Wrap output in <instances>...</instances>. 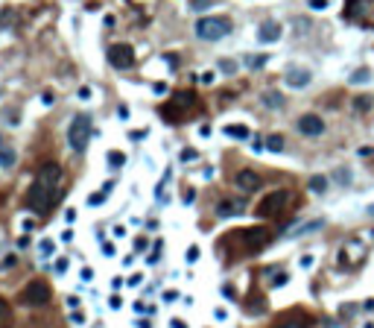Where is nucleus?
<instances>
[{
  "mask_svg": "<svg viewBox=\"0 0 374 328\" xmlns=\"http://www.w3.org/2000/svg\"><path fill=\"white\" fill-rule=\"evenodd\" d=\"M193 108H196V97H193L190 91H178L170 103L161 105V117L167 120V123H173L175 126V123H181V120L187 117V112H193Z\"/></svg>",
  "mask_w": 374,
  "mask_h": 328,
  "instance_id": "nucleus-1",
  "label": "nucleus"
},
{
  "mask_svg": "<svg viewBox=\"0 0 374 328\" xmlns=\"http://www.w3.org/2000/svg\"><path fill=\"white\" fill-rule=\"evenodd\" d=\"M225 240H231V243L240 246V252H257V249H263L269 243V232L263 226H252V229H243V232H234L228 234Z\"/></svg>",
  "mask_w": 374,
  "mask_h": 328,
  "instance_id": "nucleus-2",
  "label": "nucleus"
},
{
  "mask_svg": "<svg viewBox=\"0 0 374 328\" xmlns=\"http://www.w3.org/2000/svg\"><path fill=\"white\" fill-rule=\"evenodd\" d=\"M58 199H61V194H58L56 187H47V185H41V182H35V185L29 187V194H26V208L38 211V214H47Z\"/></svg>",
  "mask_w": 374,
  "mask_h": 328,
  "instance_id": "nucleus-3",
  "label": "nucleus"
},
{
  "mask_svg": "<svg viewBox=\"0 0 374 328\" xmlns=\"http://www.w3.org/2000/svg\"><path fill=\"white\" fill-rule=\"evenodd\" d=\"M231 33V21L222 15H210V18H199L196 21V35L202 41H220Z\"/></svg>",
  "mask_w": 374,
  "mask_h": 328,
  "instance_id": "nucleus-4",
  "label": "nucleus"
},
{
  "mask_svg": "<svg viewBox=\"0 0 374 328\" xmlns=\"http://www.w3.org/2000/svg\"><path fill=\"white\" fill-rule=\"evenodd\" d=\"M94 135V126H91V117L88 115H76L73 117V123L68 129V144L73 152H85L88 150V141Z\"/></svg>",
  "mask_w": 374,
  "mask_h": 328,
  "instance_id": "nucleus-5",
  "label": "nucleus"
},
{
  "mask_svg": "<svg viewBox=\"0 0 374 328\" xmlns=\"http://www.w3.org/2000/svg\"><path fill=\"white\" fill-rule=\"evenodd\" d=\"M290 199H292V194L290 190H272V194H266V197L257 202V217H278L280 211L290 205Z\"/></svg>",
  "mask_w": 374,
  "mask_h": 328,
  "instance_id": "nucleus-6",
  "label": "nucleus"
},
{
  "mask_svg": "<svg viewBox=\"0 0 374 328\" xmlns=\"http://www.w3.org/2000/svg\"><path fill=\"white\" fill-rule=\"evenodd\" d=\"M50 296H53L50 284H47V281H41V279H35V281H29V284H26V290H23V302L38 308V305H47V302H50Z\"/></svg>",
  "mask_w": 374,
  "mask_h": 328,
  "instance_id": "nucleus-7",
  "label": "nucleus"
},
{
  "mask_svg": "<svg viewBox=\"0 0 374 328\" xmlns=\"http://www.w3.org/2000/svg\"><path fill=\"white\" fill-rule=\"evenodd\" d=\"M108 62H111V68L117 70H126L135 65V50L129 44H114V47H108Z\"/></svg>",
  "mask_w": 374,
  "mask_h": 328,
  "instance_id": "nucleus-8",
  "label": "nucleus"
},
{
  "mask_svg": "<svg viewBox=\"0 0 374 328\" xmlns=\"http://www.w3.org/2000/svg\"><path fill=\"white\" fill-rule=\"evenodd\" d=\"M295 126H298V132H301V135L316 138V135H322V132H325V120H322L319 115H301Z\"/></svg>",
  "mask_w": 374,
  "mask_h": 328,
  "instance_id": "nucleus-9",
  "label": "nucleus"
},
{
  "mask_svg": "<svg viewBox=\"0 0 374 328\" xmlns=\"http://www.w3.org/2000/svg\"><path fill=\"white\" fill-rule=\"evenodd\" d=\"M284 79H287V85H290V88H307V85H310V79H313V73H310L307 68H290Z\"/></svg>",
  "mask_w": 374,
  "mask_h": 328,
  "instance_id": "nucleus-10",
  "label": "nucleus"
},
{
  "mask_svg": "<svg viewBox=\"0 0 374 328\" xmlns=\"http://www.w3.org/2000/svg\"><path fill=\"white\" fill-rule=\"evenodd\" d=\"M58 179H61V167H58V164H44V167L38 170V179H35V182H41V185H47V187H56Z\"/></svg>",
  "mask_w": 374,
  "mask_h": 328,
  "instance_id": "nucleus-11",
  "label": "nucleus"
},
{
  "mask_svg": "<svg viewBox=\"0 0 374 328\" xmlns=\"http://www.w3.org/2000/svg\"><path fill=\"white\" fill-rule=\"evenodd\" d=\"M234 182H237V187H243V190H257V187L263 185V179H260L255 170H248V167H245V170H240Z\"/></svg>",
  "mask_w": 374,
  "mask_h": 328,
  "instance_id": "nucleus-12",
  "label": "nucleus"
},
{
  "mask_svg": "<svg viewBox=\"0 0 374 328\" xmlns=\"http://www.w3.org/2000/svg\"><path fill=\"white\" fill-rule=\"evenodd\" d=\"M278 38H280V23H275V21L260 23V30H257V41H260V44H272V41H278Z\"/></svg>",
  "mask_w": 374,
  "mask_h": 328,
  "instance_id": "nucleus-13",
  "label": "nucleus"
},
{
  "mask_svg": "<svg viewBox=\"0 0 374 328\" xmlns=\"http://www.w3.org/2000/svg\"><path fill=\"white\" fill-rule=\"evenodd\" d=\"M310 325H313V319H310L307 314H301V311L284 316V319L278 322V328H310Z\"/></svg>",
  "mask_w": 374,
  "mask_h": 328,
  "instance_id": "nucleus-14",
  "label": "nucleus"
},
{
  "mask_svg": "<svg viewBox=\"0 0 374 328\" xmlns=\"http://www.w3.org/2000/svg\"><path fill=\"white\" fill-rule=\"evenodd\" d=\"M245 208V199H225V202H220V208H216V214L220 217H234V214H240V211Z\"/></svg>",
  "mask_w": 374,
  "mask_h": 328,
  "instance_id": "nucleus-15",
  "label": "nucleus"
},
{
  "mask_svg": "<svg viewBox=\"0 0 374 328\" xmlns=\"http://www.w3.org/2000/svg\"><path fill=\"white\" fill-rule=\"evenodd\" d=\"M15 161H18V152L6 144H0V167H15Z\"/></svg>",
  "mask_w": 374,
  "mask_h": 328,
  "instance_id": "nucleus-16",
  "label": "nucleus"
},
{
  "mask_svg": "<svg viewBox=\"0 0 374 328\" xmlns=\"http://www.w3.org/2000/svg\"><path fill=\"white\" fill-rule=\"evenodd\" d=\"M325 226V220H313V223H304V226H298V229H292L290 237H298V234H307V232H316V229H322Z\"/></svg>",
  "mask_w": 374,
  "mask_h": 328,
  "instance_id": "nucleus-17",
  "label": "nucleus"
},
{
  "mask_svg": "<svg viewBox=\"0 0 374 328\" xmlns=\"http://www.w3.org/2000/svg\"><path fill=\"white\" fill-rule=\"evenodd\" d=\"M263 105H266V108H280V105H284V97H280L278 91H266L263 94Z\"/></svg>",
  "mask_w": 374,
  "mask_h": 328,
  "instance_id": "nucleus-18",
  "label": "nucleus"
},
{
  "mask_svg": "<svg viewBox=\"0 0 374 328\" xmlns=\"http://www.w3.org/2000/svg\"><path fill=\"white\" fill-rule=\"evenodd\" d=\"M225 135H228V138H237V141H245L248 138V129L245 126H225Z\"/></svg>",
  "mask_w": 374,
  "mask_h": 328,
  "instance_id": "nucleus-19",
  "label": "nucleus"
},
{
  "mask_svg": "<svg viewBox=\"0 0 374 328\" xmlns=\"http://www.w3.org/2000/svg\"><path fill=\"white\" fill-rule=\"evenodd\" d=\"M371 100H374V97H368V94L354 97V108H357V112H368V108H371Z\"/></svg>",
  "mask_w": 374,
  "mask_h": 328,
  "instance_id": "nucleus-20",
  "label": "nucleus"
},
{
  "mask_svg": "<svg viewBox=\"0 0 374 328\" xmlns=\"http://www.w3.org/2000/svg\"><path fill=\"white\" fill-rule=\"evenodd\" d=\"M266 150H272V152L284 150V135H269V138H266Z\"/></svg>",
  "mask_w": 374,
  "mask_h": 328,
  "instance_id": "nucleus-21",
  "label": "nucleus"
},
{
  "mask_svg": "<svg viewBox=\"0 0 374 328\" xmlns=\"http://www.w3.org/2000/svg\"><path fill=\"white\" fill-rule=\"evenodd\" d=\"M325 187H327V179H325V176H313V179H310V190H316V194H325Z\"/></svg>",
  "mask_w": 374,
  "mask_h": 328,
  "instance_id": "nucleus-22",
  "label": "nucleus"
},
{
  "mask_svg": "<svg viewBox=\"0 0 374 328\" xmlns=\"http://www.w3.org/2000/svg\"><path fill=\"white\" fill-rule=\"evenodd\" d=\"M105 197H108V187H103V190H100V194H91V197H88V205H103L105 202Z\"/></svg>",
  "mask_w": 374,
  "mask_h": 328,
  "instance_id": "nucleus-23",
  "label": "nucleus"
},
{
  "mask_svg": "<svg viewBox=\"0 0 374 328\" xmlns=\"http://www.w3.org/2000/svg\"><path fill=\"white\" fill-rule=\"evenodd\" d=\"M108 164H111V167H123V164H126V155H123V152H108Z\"/></svg>",
  "mask_w": 374,
  "mask_h": 328,
  "instance_id": "nucleus-24",
  "label": "nucleus"
},
{
  "mask_svg": "<svg viewBox=\"0 0 374 328\" xmlns=\"http://www.w3.org/2000/svg\"><path fill=\"white\" fill-rule=\"evenodd\" d=\"M368 76H371V73H368V68H360V70H354V76H351V82H354V85H360V82H365Z\"/></svg>",
  "mask_w": 374,
  "mask_h": 328,
  "instance_id": "nucleus-25",
  "label": "nucleus"
},
{
  "mask_svg": "<svg viewBox=\"0 0 374 328\" xmlns=\"http://www.w3.org/2000/svg\"><path fill=\"white\" fill-rule=\"evenodd\" d=\"M9 319H12V314H9V305L0 299V325H9Z\"/></svg>",
  "mask_w": 374,
  "mask_h": 328,
  "instance_id": "nucleus-26",
  "label": "nucleus"
},
{
  "mask_svg": "<svg viewBox=\"0 0 374 328\" xmlns=\"http://www.w3.org/2000/svg\"><path fill=\"white\" fill-rule=\"evenodd\" d=\"M208 6H210V0H190V9H208Z\"/></svg>",
  "mask_w": 374,
  "mask_h": 328,
  "instance_id": "nucleus-27",
  "label": "nucleus"
},
{
  "mask_svg": "<svg viewBox=\"0 0 374 328\" xmlns=\"http://www.w3.org/2000/svg\"><path fill=\"white\" fill-rule=\"evenodd\" d=\"M132 246H135V252H146V246H149V243H146V237H138Z\"/></svg>",
  "mask_w": 374,
  "mask_h": 328,
  "instance_id": "nucleus-28",
  "label": "nucleus"
},
{
  "mask_svg": "<svg viewBox=\"0 0 374 328\" xmlns=\"http://www.w3.org/2000/svg\"><path fill=\"white\" fill-rule=\"evenodd\" d=\"M181 199H184V205H190V202L196 199V190H193V187H187V190H184V197H181Z\"/></svg>",
  "mask_w": 374,
  "mask_h": 328,
  "instance_id": "nucleus-29",
  "label": "nucleus"
},
{
  "mask_svg": "<svg viewBox=\"0 0 374 328\" xmlns=\"http://www.w3.org/2000/svg\"><path fill=\"white\" fill-rule=\"evenodd\" d=\"M220 68L225 70V73H234V70H237V65H234V62H228V59H225V62H220Z\"/></svg>",
  "mask_w": 374,
  "mask_h": 328,
  "instance_id": "nucleus-30",
  "label": "nucleus"
},
{
  "mask_svg": "<svg viewBox=\"0 0 374 328\" xmlns=\"http://www.w3.org/2000/svg\"><path fill=\"white\" fill-rule=\"evenodd\" d=\"M199 258V246H190V249H187V261H190V264H193V261H196Z\"/></svg>",
  "mask_w": 374,
  "mask_h": 328,
  "instance_id": "nucleus-31",
  "label": "nucleus"
},
{
  "mask_svg": "<svg viewBox=\"0 0 374 328\" xmlns=\"http://www.w3.org/2000/svg\"><path fill=\"white\" fill-rule=\"evenodd\" d=\"M263 62H266V56H252V59H248V65H252V68H260Z\"/></svg>",
  "mask_w": 374,
  "mask_h": 328,
  "instance_id": "nucleus-32",
  "label": "nucleus"
},
{
  "mask_svg": "<svg viewBox=\"0 0 374 328\" xmlns=\"http://www.w3.org/2000/svg\"><path fill=\"white\" fill-rule=\"evenodd\" d=\"M196 158V150H181V161H193Z\"/></svg>",
  "mask_w": 374,
  "mask_h": 328,
  "instance_id": "nucleus-33",
  "label": "nucleus"
},
{
  "mask_svg": "<svg viewBox=\"0 0 374 328\" xmlns=\"http://www.w3.org/2000/svg\"><path fill=\"white\" fill-rule=\"evenodd\" d=\"M53 252H56V246L44 240V243H41V255H53Z\"/></svg>",
  "mask_w": 374,
  "mask_h": 328,
  "instance_id": "nucleus-34",
  "label": "nucleus"
},
{
  "mask_svg": "<svg viewBox=\"0 0 374 328\" xmlns=\"http://www.w3.org/2000/svg\"><path fill=\"white\" fill-rule=\"evenodd\" d=\"M287 279H290L287 272H278V276H275V281H272V284H275V287H280V284H287Z\"/></svg>",
  "mask_w": 374,
  "mask_h": 328,
  "instance_id": "nucleus-35",
  "label": "nucleus"
},
{
  "mask_svg": "<svg viewBox=\"0 0 374 328\" xmlns=\"http://www.w3.org/2000/svg\"><path fill=\"white\" fill-rule=\"evenodd\" d=\"M108 305H111V308H114V311H117V308H123V299H120V296H117V293H114V296L108 299Z\"/></svg>",
  "mask_w": 374,
  "mask_h": 328,
  "instance_id": "nucleus-36",
  "label": "nucleus"
},
{
  "mask_svg": "<svg viewBox=\"0 0 374 328\" xmlns=\"http://www.w3.org/2000/svg\"><path fill=\"white\" fill-rule=\"evenodd\" d=\"M222 296H225V299H234V287H231V284H222Z\"/></svg>",
  "mask_w": 374,
  "mask_h": 328,
  "instance_id": "nucleus-37",
  "label": "nucleus"
},
{
  "mask_svg": "<svg viewBox=\"0 0 374 328\" xmlns=\"http://www.w3.org/2000/svg\"><path fill=\"white\" fill-rule=\"evenodd\" d=\"M336 179L342 182V185H348V182H351V173H348V170H342V173H336Z\"/></svg>",
  "mask_w": 374,
  "mask_h": 328,
  "instance_id": "nucleus-38",
  "label": "nucleus"
},
{
  "mask_svg": "<svg viewBox=\"0 0 374 328\" xmlns=\"http://www.w3.org/2000/svg\"><path fill=\"white\" fill-rule=\"evenodd\" d=\"M41 103H44V105H53V91H44V94H41Z\"/></svg>",
  "mask_w": 374,
  "mask_h": 328,
  "instance_id": "nucleus-39",
  "label": "nucleus"
},
{
  "mask_svg": "<svg viewBox=\"0 0 374 328\" xmlns=\"http://www.w3.org/2000/svg\"><path fill=\"white\" fill-rule=\"evenodd\" d=\"M0 267H6V269H9V267H15V255H9V258H3V264H0Z\"/></svg>",
  "mask_w": 374,
  "mask_h": 328,
  "instance_id": "nucleus-40",
  "label": "nucleus"
},
{
  "mask_svg": "<svg viewBox=\"0 0 374 328\" xmlns=\"http://www.w3.org/2000/svg\"><path fill=\"white\" fill-rule=\"evenodd\" d=\"M56 269H58V272H65V269H68V261H65V258H58V261H56Z\"/></svg>",
  "mask_w": 374,
  "mask_h": 328,
  "instance_id": "nucleus-41",
  "label": "nucleus"
},
{
  "mask_svg": "<svg viewBox=\"0 0 374 328\" xmlns=\"http://www.w3.org/2000/svg\"><path fill=\"white\" fill-rule=\"evenodd\" d=\"M310 6H313V9H325L327 3H325V0H310Z\"/></svg>",
  "mask_w": 374,
  "mask_h": 328,
  "instance_id": "nucleus-42",
  "label": "nucleus"
},
{
  "mask_svg": "<svg viewBox=\"0 0 374 328\" xmlns=\"http://www.w3.org/2000/svg\"><path fill=\"white\" fill-rule=\"evenodd\" d=\"M170 328H190V325H187V322H181V319H173V322H170Z\"/></svg>",
  "mask_w": 374,
  "mask_h": 328,
  "instance_id": "nucleus-43",
  "label": "nucleus"
},
{
  "mask_svg": "<svg viewBox=\"0 0 374 328\" xmlns=\"http://www.w3.org/2000/svg\"><path fill=\"white\" fill-rule=\"evenodd\" d=\"M143 135H146V132H143V129H140V132H138V129H135V132H132V135H129V138H132V141H140V138H143Z\"/></svg>",
  "mask_w": 374,
  "mask_h": 328,
  "instance_id": "nucleus-44",
  "label": "nucleus"
},
{
  "mask_svg": "<svg viewBox=\"0 0 374 328\" xmlns=\"http://www.w3.org/2000/svg\"><path fill=\"white\" fill-rule=\"evenodd\" d=\"M175 296H178V293H175V290H167V293H164V302H173Z\"/></svg>",
  "mask_w": 374,
  "mask_h": 328,
  "instance_id": "nucleus-45",
  "label": "nucleus"
},
{
  "mask_svg": "<svg viewBox=\"0 0 374 328\" xmlns=\"http://www.w3.org/2000/svg\"><path fill=\"white\" fill-rule=\"evenodd\" d=\"M368 214H371V217H374V205H368Z\"/></svg>",
  "mask_w": 374,
  "mask_h": 328,
  "instance_id": "nucleus-46",
  "label": "nucleus"
}]
</instances>
